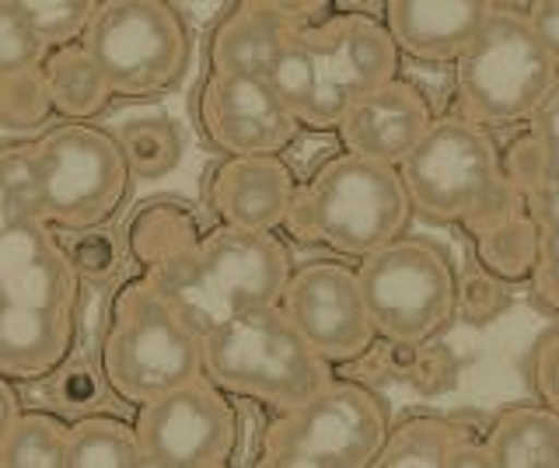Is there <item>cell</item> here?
Listing matches in <instances>:
<instances>
[{
	"label": "cell",
	"mask_w": 559,
	"mask_h": 468,
	"mask_svg": "<svg viewBox=\"0 0 559 468\" xmlns=\"http://www.w3.org/2000/svg\"><path fill=\"white\" fill-rule=\"evenodd\" d=\"M399 77V46L384 22L340 11L305 22L270 71V84L308 130H336L349 101Z\"/></svg>",
	"instance_id": "obj_1"
},
{
	"label": "cell",
	"mask_w": 559,
	"mask_h": 468,
	"mask_svg": "<svg viewBox=\"0 0 559 468\" xmlns=\"http://www.w3.org/2000/svg\"><path fill=\"white\" fill-rule=\"evenodd\" d=\"M290 269V252L273 231L221 224L197 241V249L144 276L192 333L206 336L241 311L280 304Z\"/></svg>",
	"instance_id": "obj_2"
},
{
	"label": "cell",
	"mask_w": 559,
	"mask_h": 468,
	"mask_svg": "<svg viewBox=\"0 0 559 468\" xmlns=\"http://www.w3.org/2000/svg\"><path fill=\"white\" fill-rule=\"evenodd\" d=\"M413 217V203L395 165L343 151L297 185L284 228L346 259H364L395 241Z\"/></svg>",
	"instance_id": "obj_3"
},
{
	"label": "cell",
	"mask_w": 559,
	"mask_h": 468,
	"mask_svg": "<svg viewBox=\"0 0 559 468\" xmlns=\"http://www.w3.org/2000/svg\"><path fill=\"white\" fill-rule=\"evenodd\" d=\"M102 381L122 403L144 406L162 392L203 374V336L175 315L147 276L122 284L105 315L98 346Z\"/></svg>",
	"instance_id": "obj_4"
},
{
	"label": "cell",
	"mask_w": 559,
	"mask_h": 468,
	"mask_svg": "<svg viewBox=\"0 0 559 468\" xmlns=\"http://www.w3.org/2000/svg\"><path fill=\"white\" fill-rule=\"evenodd\" d=\"M203 374L217 388L287 409L329 381V363L311 350L280 304L249 308L203 336Z\"/></svg>",
	"instance_id": "obj_5"
},
{
	"label": "cell",
	"mask_w": 559,
	"mask_h": 468,
	"mask_svg": "<svg viewBox=\"0 0 559 468\" xmlns=\"http://www.w3.org/2000/svg\"><path fill=\"white\" fill-rule=\"evenodd\" d=\"M389 427L378 392L329 377L270 423L259 461L273 468H367L384 447Z\"/></svg>",
	"instance_id": "obj_6"
},
{
	"label": "cell",
	"mask_w": 559,
	"mask_h": 468,
	"mask_svg": "<svg viewBox=\"0 0 559 468\" xmlns=\"http://www.w3.org/2000/svg\"><path fill=\"white\" fill-rule=\"evenodd\" d=\"M81 46L116 98H151L182 81L192 60L189 25L168 0H98Z\"/></svg>",
	"instance_id": "obj_7"
},
{
	"label": "cell",
	"mask_w": 559,
	"mask_h": 468,
	"mask_svg": "<svg viewBox=\"0 0 559 468\" xmlns=\"http://www.w3.org/2000/svg\"><path fill=\"white\" fill-rule=\"evenodd\" d=\"M559 77V63L538 43L524 14L493 11L454 60V88L468 119L483 127L528 123Z\"/></svg>",
	"instance_id": "obj_8"
},
{
	"label": "cell",
	"mask_w": 559,
	"mask_h": 468,
	"mask_svg": "<svg viewBox=\"0 0 559 468\" xmlns=\"http://www.w3.org/2000/svg\"><path fill=\"white\" fill-rule=\"evenodd\" d=\"M130 165L116 136L92 123H63L35 141L39 217L52 231H92L119 214L130 193Z\"/></svg>",
	"instance_id": "obj_9"
},
{
	"label": "cell",
	"mask_w": 559,
	"mask_h": 468,
	"mask_svg": "<svg viewBox=\"0 0 559 468\" xmlns=\"http://www.w3.org/2000/svg\"><path fill=\"white\" fill-rule=\"evenodd\" d=\"M374 333L395 346L433 339L454 319L459 280L448 255L427 238L399 235L357 263Z\"/></svg>",
	"instance_id": "obj_10"
},
{
	"label": "cell",
	"mask_w": 559,
	"mask_h": 468,
	"mask_svg": "<svg viewBox=\"0 0 559 468\" xmlns=\"http://www.w3.org/2000/svg\"><path fill=\"white\" fill-rule=\"evenodd\" d=\"M413 211L430 220H468L503 182V158L483 123L468 116L433 119L399 165Z\"/></svg>",
	"instance_id": "obj_11"
},
{
	"label": "cell",
	"mask_w": 559,
	"mask_h": 468,
	"mask_svg": "<svg viewBox=\"0 0 559 468\" xmlns=\"http://www.w3.org/2000/svg\"><path fill=\"white\" fill-rule=\"evenodd\" d=\"M133 427L144 468H221L238 447L235 406L206 374L144 403Z\"/></svg>",
	"instance_id": "obj_12"
},
{
	"label": "cell",
	"mask_w": 559,
	"mask_h": 468,
	"mask_svg": "<svg viewBox=\"0 0 559 468\" xmlns=\"http://www.w3.org/2000/svg\"><path fill=\"white\" fill-rule=\"evenodd\" d=\"M280 308L287 311L297 333L308 339V346L329 368L360 360L378 339L374 322L367 315L360 276L346 263L322 259V263L290 269Z\"/></svg>",
	"instance_id": "obj_13"
},
{
	"label": "cell",
	"mask_w": 559,
	"mask_h": 468,
	"mask_svg": "<svg viewBox=\"0 0 559 468\" xmlns=\"http://www.w3.org/2000/svg\"><path fill=\"white\" fill-rule=\"evenodd\" d=\"M200 127L224 154H280L301 130L266 77L224 71H210L203 81Z\"/></svg>",
	"instance_id": "obj_14"
},
{
	"label": "cell",
	"mask_w": 559,
	"mask_h": 468,
	"mask_svg": "<svg viewBox=\"0 0 559 468\" xmlns=\"http://www.w3.org/2000/svg\"><path fill=\"white\" fill-rule=\"evenodd\" d=\"M430 123L433 109L427 95L416 84L392 77L381 88L349 101V109L336 123V133L346 151L399 168Z\"/></svg>",
	"instance_id": "obj_15"
},
{
	"label": "cell",
	"mask_w": 559,
	"mask_h": 468,
	"mask_svg": "<svg viewBox=\"0 0 559 468\" xmlns=\"http://www.w3.org/2000/svg\"><path fill=\"white\" fill-rule=\"evenodd\" d=\"M297 179L280 154H227L206 182V203L221 224L276 231L287 224Z\"/></svg>",
	"instance_id": "obj_16"
},
{
	"label": "cell",
	"mask_w": 559,
	"mask_h": 468,
	"mask_svg": "<svg viewBox=\"0 0 559 468\" xmlns=\"http://www.w3.org/2000/svg\"><path fill=\"white\" fill-rule=\"evenodd\" d=\"M497 11V0H384L399 53L419 63H454Z\"/></svg>",
	"instance_id": "obj_17"
},
{
	"label": "cell",
	"mask_w": 559,
	"mask_h": 468,
	"mask_svg": "<svg viewBox=\"0 0 559 468\" xmlns=\"http://www.w3.org/2000/svg\"><path fill=\"white\" fill-rule=\"evenodd\" d=\"M78 325L70 311L0 301V374L22 381L57 374L78 346Z\"/></svg>",
	"instance_id": "obj_18"
},
{
	"label": "cell",
	"mask_w": 559,
	"mask_h": 468,
	"mask_svg": "<svg viewBox=\"0 0 559 468\" xmlns=\"http://www.w3.org/2000/svg\"><path fill=\"white\" fill-rule=\"evenodd\" d=\"M301 22H290L284 14L241 0V4L224 14V22L210 36V67L224 74H252L270 77L273 63L297 36Z\"/></svg>",
	"instance_id": "obj_19"
},
{
	"label": "cell",
	"mask_w": 559,
	"mask_h": 468,
	"mask_svg": "<svg viewBox=\"0 0 559 468\" xmlns=\"http://www.w3.org/2000/svg\"><path fill=\"white\" fill-rule=\"evenodd\" d=\"M483 451L489 468H559V412L546 403L503 409Z\"/></svg>",
	"instance_id": "obj_20"
},
{
	"label": "cell",
	"mask_w": 559,
	"mask_h": 468,
	"mask_svg": "<svg viewBox=\"0 0 559 468\" xmlns=\"http://www.w3.org/2000/svg\"><path fill=\"white\" fill-rule=\"evenodd\" d=\"M43 74L52 101V116L63 123H92L116 101V92L87 57L81 39L49 46L43 57Z\"/></svg>",
	"instance_id": "obj_21"
},
{
	"label": "cell",
	"mask_w": 559,
	"mask_h": 468,
	"mask_svg": "<svg viewBox=\"0 0 559 468\" xmlns=\"http://www.w3.org/2000/svg\"><path fill=\"white\" fill-rule=\"evenodd\" d=\"M374 465L406 468V465H486L483 444H472L465 430L451 427L448 420H433V416H416L399 427H389L384 447L378 451Z\"/></svg>",
	"instance_id": "obj_22"
},
{
	"label": "cell",
	"mask_w": 559,
	"mask_h": 468,
	"mask_svg": "<svg viewBox=\"0 0 559 468\" xmlns=\"http://www.w3.org/2000/svg\"><path fill=\"white\" fill-rule=\"evenodd\" d=\"M200 238V220L192 217L189 206L175 200H151L130 217L127 231H122V245H127V255L140 266V273H151L168 259L197 249Z\"/></svg>",
	"instance_id": "obj_23"
},
{
	"label": "cell",
	"mask_w": 559,
	"mask_h": 468,
	"mask_svg": "<svg viewBox=\"0 0 559 468\" xmlns=\"http://www.w3.org/2000/svg\"><path fill=\"white\" fill-rule=\"evenodd\" d=\"M133 179H165L182 161V130L168 116H133L112 130Z\"/></svg>",
	"instance_id": "obj_24"
},
{
	"label": "cell",
	"mask_w": 559,
	"mask_h": 468,
	"mask_svg": "<svg viewBox=\"0 0 559 468\" xmlns=\"http://www.w3.org/2000/svg\"><path fill=\"white\" fill-rule=\"evenodd\" d=\"M67 468H144L136 427L116 416H84L70 423Z\"/></svg>",
	"instance_id": "obj_25"
},
{
	"label": "cell",
	"mask_w": 559,
	"mask_h": 468,
	"mask_svg": "<svg viewBox=\"0 0 559 468\" xmlns=\"http://www.w3.org/2000/svg\"><path fill=\"white\" fill-rule=\"evenodd\" d=\"M67 423L46 412H17L0 444V468H67Z\"/></svg>",
	"instance_id": "obj_26"
},
{
	"label": "cell",
	"mask_w": 559,
	"mask_h": 468,
	"mask_svg": "<svg viewBox=\"0 0 559 468\" xmlns=\"http://www.w3.org/2000/svg\"><path fill=\"white\" fill-rule=\"evenodd\" d=\"M52 119V101L46 88L43 63L0 77V127L4 130H39Z\"/></svg>",
	"instance_id": "obj_27"
},
{
	"label": "cell",
	"mask_w": 559,
	"mask_h": 468,
	"mask_svg": "<svg viewBox=\"0 0 559 468\" xmlns=\"http://www.w3.org/2000/svg\"><path fill=\"white\" fill-rule=\"evenodd\" d=\"M14 4L46 39V46H63L81 39L98 0H14Z\"/></svg>",
	"instance_id": "obj_28"
},
{
	"label": "cell",
	"mask_w": 559,
	"mask_h": 468,
	"mask_svg": "<svg viewBox=\"0 0 559 468\" xmlns=\"http://www.w3.org/2000/svg\"><path fill=\"white\" fill-rule=\"evenodd\" d=\"M46 49V39L17 11L14 0H0V77L43 63Z\"/></svg>",
	"instance_id": "obj_29"
},
{
	"label": "cell",
	"mask_w": 559,
	"mask_h": 468,
	"mask_svg": "<svg viewBox=\"0 0 559 468\" xmlns=\"http://www.w3.org/2000/svg\"><path fill=\"white\" fill-rule=\"evenodd\" d=\"M524 158H528V161H521L518 176H507V171H503V176L521 189L524 206H528L535 228L538 231H552V228H559V176L538 165L528 141H524Z\"/></svg>",
	"instance_id": "obj_30"
},
{
	"label": "cell",
	"mask_w": 559,
	"mask_h": 468,
	"mask_svg": "<svg viewBox=\"0 0 559 468\" xmlns=\"http://www.w3.org/2000/svg\"><path fill=\"white\" fill-rule=\"evenodd\" d=\"M52 245H57V235H52V228L43 217L11 224V228L0 231V287L14 273H22L28 263H35L39 255H46Z\"/></svg>",
	"instance_id": "obj_31"
},
{
	"label": "cell",
	"mask_w": 559,
	"mask_h": 468,
	"mask_svg": "<svg viewBox=\"0 0 559 468\" xmlns=\"http://www.w3.org/2000/svg\"><path fill=\"white\" fill-rule=\"evenodd\" d=\"M67 249V245H63ZM70 263H74L81 280H109L119 269V249L109 235H102L98 228L81 231V238L67 249Z\"/></svg>",
	"instance_id": "obj_32"
},
{
	"label": "cell",
	"mask_w": 559,
	"mask_h": 468,
	"mask_svg": "<svg viewBox=\"0 0 559 468\" xmlns=\"http://www.w3.org/2000/svg\"><path fill=\"white\" fill-rule=\"evenodd\" d=\"M528 144L538 165L559 176V77L528 119Z\"/></svg>",
	"instance_id": "obj_33"
},
{
	"label": "cell",
	"mask_w": 559,
	"mask_h": 468,
	"mask_svg": "<svg viewBox=\"0 0 559 468\" xmlns=\"http://www.w3.org/2000/svg\"><path fill=\"white\" fill-rule=\"evenodd\" d=\"M532 276H535V293L542 298V304L559 311V228L538 231Z\"/></svg>",
	"instance_id": "obj_34"
},
{
	"label": "cell",
	"mask_w": 559,
	"mask_h": 468,
	"mask_svg": "<svg viewBox=\"0 0 559 468\" xmlns=\"http://www.w3.org/2000/svg\"><path fill=\"white\" fill-rule=\"evenodd\" d=\"M535 388L542 395V403L559 412V328H552L542 339L535 353Z\"/></svg>",
	"instance_id": "obj_35"
},
{
	"label": "cell",
	"mask_w": 559,
	"mask_h": 468,
	"mask_svg": "<svg viewBox=\"0 0 559 468\" xmlns=\"http://www.w3.org/2000/svg\"><path fill=\"white\" fill-rule=\"evenodd\" d=\"M524 19L535 28L538 43L549 49V57L559 63V0H532Z\"/></svg>",
	"instance_id": "obj_36"
},
{
	"label": "cell",
	"mask_w": 559,
	"mask_h": 468,
	"mask_svg": "<svg viewBox=\"0 0 559 468\" xmlns=\"http://www.w3.org/2000/svg\"><path fill=\"white\" fill-rule=\"evenodd\" d=\"M252 4L266 8L273 14H284V19L305 25V22L322 19V14L332 8V0H252Z\"/></svg>",
	"instance_id": "obj_37"
},
{
	"label": "cell",
	"mask_w": 559,
	"mask_h": 468,
	"mask_svg": "<svg viewBox=\"0 0 559 468\" xmlns=\"http://www.w3.org/2000/svg\"><path fill=\"white\" fill-rule=\"evenodd\" d=\"M102 374V371H98ZM95 371H87V368H78V371H67L63 381H67V388H60V395L67 398V403H87V398H95L98 395V385H95Z\"/></svg>",
	"instance_id": "obj_38"
},
{
	"label": "cell",
	"mask_w": 559,
	"mask_h": 468,
	"mask_svg": "<svg viewBox=\"0 0 559 468\" xmlns=\"http://www.w3.org/2000/svg\"><path fill=\"white\" fill-rule=\"evenodd\" d=\"M17 412H22V409H17V398H14V392L8 385V377L0 374V444H4V437H8V430H11Z\"/></svg>",
	"instance_id": "obj_39"
}]
</instances>
